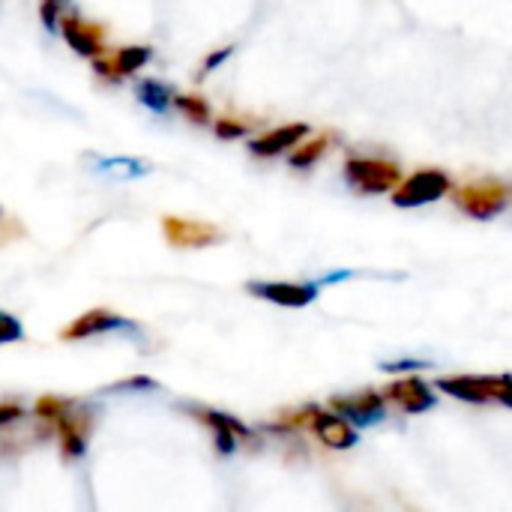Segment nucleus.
<instances>
[{
    "instance_id": "nucleus-1",
    "label": "nucleus",
    "mask_w": 512,
    "mask_h": 512,
    "mask_svg": "<svg viewBox=\"0 0 512 512\" xmlns=\"http://www.w3.org/2000/svg\"><path fill=\"white\" fill-rule=\"evenodd\" d=\"M456 207L471 216V219H480V222H489V219H498L507 207H510L512 192L504 183H495V180H480V183H468L462 189H456Z\"/></svg>"
},
{
    "instance_id": "nucleus-2",
    "label": "nucleus",
    "mask_w": 512,
    "mask_h": 512,
    "mask_svg": "<svg viewBox=\"0 0 512 512\" xmlns=\"http://www.w3.org/2000/svg\"><path fill=\"white\" fill-rule=\"evenodd\" d=\"M345 180L351 183L354 192L360 195H384L393 192L402 180L399 168L387 159H369V156H354L345 162Z\"/></svg>"
},
{
    "instance_id": "nucleus-3",
    "label": "nucleus",
    "mask_w": 512,
    "mask_h": 512,
    "mask_svg": "<svg viewBox=\"0 0 512 512\" xmlns=\"http://www.w3.org/2000/svg\"><path fill=\"white\" fill-rule=\"evenodd\" d=\"M453 189L450 177L444 171H417L393 189V204L396 207H423L438 198H444Z\"/></svg>"
},
{
    "instance_id": "nucleus-4",
    "label": "nucleus",
    "mask_w": 512,
    "mask_h": 512,
    "mask_svg": "<svg viewBox=\"0 0 512 512\" xmlns=\"http://www.w3.org/2000/svg\"><path fill=\"white\" fill-rule=\"evenodd\" d=\"M300 417H303L300 423H306L312 429V435L330 450H348L357 444V429L342 414H336L333 408L330 411L327 408H306Z\"/></svg>"
},
{
    "instance_id": "nucleus-5",
    "label": "nucleus",
    "mask_w": 512,
    "mask_h": 512,
    "mask_svg": "<svg viewBox=\"0 0 512 512\" xmlns=\"http://www.w3.org/2000/svg\"><path fill=\"white\" fill-rule=\"evenodd\" d=\"M387 396L384 393H354V396H336L330 399V408L342 414L354 429L378 426L387 420Z\"/></svg>"
},
{
    "instance_id": "nucleus-6",
    "label": "nucleus",
    "mask_w": 512,
    "mask_h": 512,
    "mask_svg": "<svg viewBox=\"0 0 512 512\" xmlns=\"http://www.w3.org/2000/svg\"><path fill=\"white\" fill-rule=\"evenodd\" d=\"M246 291L285 309H303L318 297L321 285L318 282H249Z\"/></svg>"
},
{
    "instance_id": "nucleus-7",
    "label": "nucleus",
    "mask_w": 512,
    "mask_h": 512,
    "mask_svg": "<svg viewBox=\"0 0 512 512\" xmlns=\"http://www.w3.org/2000/svg\"><path fill=\"white\" fill-rule=\"evenodd\" d=\"M102 333H126V336L141 339V330H138L132 321H126V318H120V315H111V312H105V309L84 312V315L75 318L60 336L78 342V339H93V336H102Z\"/></svg>"
},
{
    "instance_id": "nucleus-8",
    "label": "nucleus",
    "mask_w": 512,
    "mask_h": 512,
    "mask_svg": "<svg viewBox=\"0 0 512 512\" xmlns=\"http://www.w3.org/2000/svg\"><path fill=\"white\" fill-rule=\"evenodd\" d=\"M162 231L168 237L171 246H180V249H204V246H213L222 240V231L207 225V222H189V219H177V216H168L162 222Z\"/></svg>"
},
{
    "instance_id": "nucleus-9",
    "label": "nucleus",
    "mask_w": 512,
    "mask_h": 512,
    "mask_svg": "<svg viewBox=\"0 0 512 512\" xmlns=\"http://www.w3.org/2000/svg\"><path fill=\"white\" fill-rule=\"evenodd\" d=\"M387 402L396 405L399 411L405 414H423V411H432L438 396L432 393V387L420 378H402V381H393L387 390H384Z\"/></svg>"
},
{
    "instance_id": "nucleus-10",
    "label": "nucleus",
    "mask_w": 512,
    "mask_h": 512,
    "mask_svg": "<svg viewBox=\"0 0 512 512\" xmlns=\"http://www.w3.org/2000/svg\"><path fill=\"white\" fill-rule=\"evenodd\" d=\"M438 390L471 405H486L495 402V375H450L438 381Z\"/></svg>"
},
{
    "instance_id": "nucleus-11",
    "label": "nucleus",
    "mask_w": 512,
    "mask_h": 512,
    "mask_svg": "<svg viewBox=\"0 0 512 512\" xmlns=\"http://www.w3.org/2000/svg\"><path fill=\"white\" fill-rule=\"evenodd\" d=\"M195 414H198V420H201V423H207V426L213 429L216 450H219V453H225V456H231V453L237 450V441L249 438V429H246L243 423H237L234 417H228V414L207 411V408H195Z\"/></svg>"
},
{
    "instance_id": "nucleus-12",
    "label": "nucleus",
    "mask_w": 512,
    "mask_h": 512,
    "mask_svg": "<svg viewBox=\"0 0 512 512\" xmlns=\"http://www.w3.org/2000/svg\"><path fill=\"white\" fill-rule=\"evenodd\" d=\"M63 36L78 54H84L90 60L102 57V27H96L78 15H63Z\"/></svg>"
},
{
    "instance_id": "nucleus-13",
    "label": "nucleus",
    "mask_w": 512,
    "mask_h": 512,
    "mask_svg": "<svg viewBox=\"0 0 512 512\" xmlns=\"http://www.w3.org/2000/svg\"><path fill=\"white\" fill-rule=\"evenodd\" d=\"M309 135V126L306 123H291V126H279L273 132H264L261 138H255L249 144V150L255 156H279V153H288L294 150L303 138Z\"/></svg>"
},
{
    "instance_id": "nucleus-14",
    "label": "nucleus",
    "mask_w": 512,
    "mask_h": 512,
    "mask_svg": "<svg viewBox=\"0 0 512 512\" xmlns=\"http://www.w3.org/2000/svg\"><path fill=\"white\" fill-rule=\"evenodd\" d=\"M90 168L105 180H138L153 171L147 159H135V156H93Z\"/></svg>"
},
{
    "instance_id": "nucleus-15",
    "label": "nucleus",
    "mask_w": 512,
    "mask_h": 512,
    "mask_svg": "<svg viewBox=\"0 0 512 512\" xmlns=\"http://www.w3.org/2000/svg\"><path fill=\"white\" fill-rule=\"evenodd\" d=\"M60 426V441H63V453L66 456H81L87 450V432H90V414L72 411V405L60 414L57 420Z\"/></svg>"
},
{
    "instance_id": "nucleus-16",
    "label": "nucleus",
    "mask_w": 512,
    "mask_h": 512,
    "mask_svg": "<svg viewBox=\"0 0 512 512\" xmlns=\"http://www.w3.org/2000/svg\"><path fill=\"white\" fill-rule=\"evenodd\" d=\"M135 96L141 99L144 108H150L153 114H165L171 105H174V90L156 78H144L135 84Z\"/></svg>"
},
{
    "instance_id": "nucleus-17",
    "label": "nucleus",
    "mask_w": 512,
    "mask_h": 512,
    "mask_svg": "<svg viewBox=\"0 0 512 512\" xmlns=\"http://www.w3.org/2000/svg\"><path fill=\"white\" fill-rule=\"evenodd\" d=\"M150 48H141V45H129V48H120L114 57H111V63H114V78L117 75H135L147 60H150Z\"/></svg>"
},
{
    "instance_id": "nucleus-18",
    "label": "nucleus",
    "mask_w": 512,
    "mask_h": 512,
    "mask_svg": "<svg viewBox=\"0 0 512 512\" xmlns=\"http://www.w3.org/2000/svg\"><path fill=\"white\" fill-rule=\"evenodd\" d=\"M327 144H330V138H315V141H309V144L297 147V153L288 159V162H291V168H312V165L327 153Z\"/></svg>"
},
{
    "instance_id": "nucleus-19",
    "label": "nucleus",
    "mask_w": 512,
    "mask_h": 512,
    "mask_svg": "<svg viewBox=\"0 0 512 512\" xmlns=\"http://www.w3.org/2000/svg\"><path fill=\"white\" fill-rule=\"evenodd\" d=\"M174 105L192 120V123H210V105L198 96H177Z\"/></svg>"
},
{
    "instance_id": "nucleus-20",
    "label": "nucleus",
    "mask_w": 512,
    "mask_h": 512,
    "mask_svg": "<svg viewBox=\"0 0 512 512\" xmlns=\"http://www.w3.org/2000/svg\"><path fill=\"white\" fill-rule=\"evenodd\" d=\"M66 0H42V24L51 30V33H57V27H60V18L66 15Z\"/></svg>"
},
{
    "instance_id": "nucleus-21",
    "label": "nucleus",
    "mask_w": 512,
    "mask_h": 512,
    "mask_svg": "<svg viewBox=\"0 0 512 512\" xmlns=\"http://www.w3.org/2000/svg\"><path fill=\"white\" fill-rule=\"evenodd\" d=\"M21 336H24L21 324H18L12 315L0 312V345H6V342H15V339H21Z\"/></svg>"
},
{
    "instance_id": "nucleus-22",
    "label": "nucleus",
    "mask_w": 512,
    "mask_h": 512,
    "mask_svg": "<svg viewBox=\"0 0 512 512\" xmlns=\"http://www.w3.org/2000/svg\"><path fill=\"white\" fill-rule=\"evenodd\" d=\"M432 363L429 360H390V363H381V369L384 372H396V375H402V372H414V369H429Z\"/></svg>"
},
{
    "instance_id": "nucleus-23",
    "label": "nucleus",
    "mask_w": 512,
    "mask_h": 512,
    "mask_svg": "<svg viewBox=\"0 0 512 512\" xmlns=\"http://www.w3.org/2000/svg\"><path fill=\"white\" fill-rule=\"evenodd\" d=\"M495 402L512 408V375H495Z\"/></svg>"
},
{
    "instance_id": "nucleus-24",
    "label": "nucleus",
    "mask_w": 512,
    "mask_h": 512,
    "mask_svg": "<svg viewBox=\"0 0 512 512\" xmlns=\"http://www.w3.org/2000/svg\"><path fill=\"white\" fill-rule=\"evenodd\" d=\"M216 135L219 138H240V135H246V126L237 123V120H219L216 123Z\"/></svg>"
},
{
    "instance_id": "nucleus-25",
    "label": "nucleus",
    "mask_w": 512,
    "mask_h": 512,
    "mask_svg": "<svg viewBox=\"0 0 512 512\" xmlns=\"http://www.w3.org/2000/svg\"><path fill=\"white\" fill-rule=\"evenodd\" d=\"M21 417V408L18 405H0V423H12Z\"/></svg>"
},
{
    "instance_id": "nucleus-26",
    "label": "nucleus",
    "mask_w": 512,
    "mask_h": 512,
    "mask_svg": "<svg viewBox=\"0 0 512 512\" xmlns=\"http://www.w3.org/2000/svg\"><path fill=\"white\" fill-rule=\"evenodd\" d=\"M231 54V48H222V51H216V54H210V60L204 63V72H210V69H216L225 57Z\"/></svg>"
}]
</instances>
